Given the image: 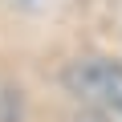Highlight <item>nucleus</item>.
<instances>
[{
	"label": "nucleus",
	"instance_id": "1",
	"mask_svg": "<svg viewBox=\"0 0 122 122\" xmlns=\"http://www.w3.org/2000/svg\"><path fill=\"white\" fill-rule=\"evenodd\" d=\"M81 98H98L110 110H122V65L114 61H81L65 77Z\"/></svg>",
	"mask_w": 122,
	"mask_h": 122
}]
</instances>
